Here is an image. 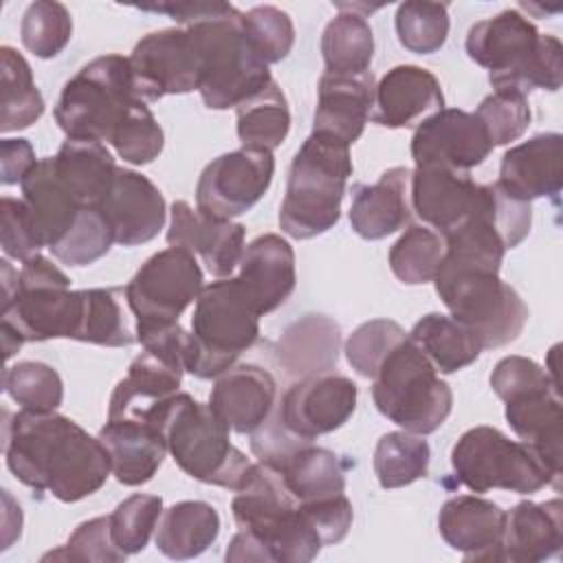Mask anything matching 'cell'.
<instances>
[{
    "mask_svg": "<svg viewBox=\"0 0 563 563\" xmlns=\"http://www.w3.org/2000/svg\"><path fill=\"white\" fill-rule=\"evenodd\" d=\"M407 332L391 319H372L361 323L345 341V358L363 378H374L385 356L402 341Z\"/></svg>",
    "mask_w": 563,
    "mask_h": 563,
    "instance_id": "obj_51",
    "label": "cell"
},
{
    "mask_svg": "<svg viewBox=\"0 0 563 563\" xmlns=\"http://www.w3.org/2000/svg\"><path fill=\"white\" fill-rule=\"evenodd\" d=\"M275 468V466H273ZM288 490L299 504L345 495V464L330 449L312 442L299 444L279 466Z\"/></svg>",
    "mask_w": 563,
    "mask_h": 563,
    "instance_id": "obj_35",
    "label": "cell"
},
{
    "mask_svg": "<svg viewBox=\"0 0 563 563\" xmlns=\"http://www.w3.org/2000/svg\"><path fill=\"white\" fill-rule=\"evenodd\" d=\"M275 174L273 152L240 147L213 158L198 178L196 209L231 220L246 213L268 191Z\"/></svg>",
    "mask_w": 563,
    "mask_h": 563,
    "instance_id": "obj_14",
    "label": "cell"
},
{
    "mask_svg": "<svg viewBox=\"0 0 563 563\" xmlns=\"http://www.w3.org/2000/svg\"><path fill=\"white\" fill-rule=\"evenodd\" d=\"M110 145L130 165H147L163 152L165 134L145 101H136L110 139Z\"/></svg>",
    "mask_w": 563,
    "mask_h": 563,
    "instance_id": "obj_50",
    "label": "cell"
},
{
    "mask_svg": "<svg viewBox=\"0 0 563 563\" xmlns=\"http://www.w3.org/2000/svg\"><path fill=\"white\" fill-rule=\"evenodd\" d=\"M242 29L264 64H275L288 57L295 44V26L286 11L260 4L242 13Z\"/></svg>",
    "mask_w": 563,
    "mask_h": 563,
    "instance_id": "obj_49",
    "label": "cell"
},
{
    "mask_svg": "<svg viewBox=\"0 0 563 563\" xmlns=\"http://www.w3.org/2000/svg\"><path fill=\"white\" fill-rule=\"evenodd\" d=\"M257 334L260 312L233 275L202 286L194 301L185 372L196 378H218L257 341Z\"/></svg>",
    "mask_w": 563,
    "mask_h": 563,
    "instance_id": "obj_7",
    "label": "cell"
},
{
    "mask_svg": "<svg viewBox=\"0 0 563 563\" xmlns=\"http://www.w3.org/2000/svg\"><path fill=\"white\" fill-rule=\"evenodd\" d=\"M442 260L444 240L424 224L409 227L389 249V268L407 286L433 282Z\"/></svg>",
    "mask_w": 563,
    "mask_h": 563,
    "instance_id": "obj_43",
    "label": "cell"
},
{
    "mask_svg": "<svg viewBox=\"0 0 563 563\" xmlns=\"http://www.w3.org/2000/svg\"><path fill=\"white\" fill-rule=\"evenodd\" d=\"M431 462V449L422 435L409 431H389L380 435L374 449V475L383 488H402L424 477Z\"/></svg>",
    "mask_w": 563,
    "mask_h": 563,
    "instance_id": "obj_42",
    "label": "cell"
},
{
    "mask_svg": "<svg viewBox=\"0 0 563 563\" xmlns=\"http://www.w3.org/2000/svg\"><path fill=\"white\" fill-rule=\"evenodd\" d=\"M4 460L18 482L75 504L112 475L108 449L57 411L20 409L4 422Z\"/></svg>",
    "mask_w": 563,
    "mask_h": 563,
    "instance_id": "obj_1",
    "label": "cell"
},
{
    "mask_svg": "<svg viewBox=\"0 0 563 563\" xmlns=\"http://www.w3.org/2000/svg\"><path fill=\"white\" fill-rule=\"evenodd\" d=\"M339 350V325L325 317L308 314L295 321L279 341V361L290 372L321 374L336 363Z\"/></svg>",
    "mask_w": 563,
    "mask_h": 563,
    "instance_id": "obj_39",
    "label": "cell"
},
{
    "mask_svg": "<svg viewBox=\"0 0 563 563\" xmlns=\"http://www.w3.org/2000/svg\"><path fill=\"white\" fill-rule=\"evenodd\" d=\"M97 438L108 449L114 479L123 486L147 484L167 455L161 429L141 418H108Z\"/></svg>",
    "mask_w": 563,
    "mask_h": 563,
    "instance_id": "obj_28",
    "label": "cell"
},
{
    "mask_svg": "<svg viewBox=\"0 0 563 563\" xmlns=\"http://www.w3.org/2000/svg\"><path fill=\"white\" fill-rule=\"evenodd\" d=\"M37 165L35 152L26 139L0 141V180L2 185H18Z\"/></svg>",
    "mask_w": 563,
    "mask_h": 563,
    "instance_id": "obj_57",
    "label": "cell"
},
{
    "mask_svg": "<svg viewBox=\"0 0 563 563\" xmlns=\"http://www.w3.org/2000/svg\"><path fill=\"white\" fill-rule=\"evenodd\" d=\"M466 55L488 70L497 92H556L563 81V46L554 35H541L517 9L475 22L464 42Z\"/></svg>",
    "mask_w": 563,
    "mask_h": 563,
    "instance_id": "obj_3",
    "label": "cell"
},
{
    "mask_svg": "<svg viewBox=\"0 0 563 563\" xmlns=\"http://www.w3.org/2000/svg\"><path fill=\"white\" fill-rule=\"evenodd\" d=\"M561 145L559 132H541L510 147L501 156L497 185L523 202L556 196L563 185Z\"/></svg>",
    "mask_w": 563,
    "mask_h": 563,
    "instance_id": "obj_25",
    "label": "cell"
},
{
    "mask_svg": "<svg viewBox=\"0 0 563 563\" xmlns=\"http://www.w3.org/2000/svg\"><path fill=\"white\" fill-rule=\"evenodd\" d=\"M53 167L64 187L84 205L95 207L110 189L117 163L99 141L66 139L53 156Z\"/></svg>",
    "mask_w": 563,
    "mask_h": 563,
    "instance_id": "obj_33",
    "label": "cell"
},
{
    "mask_svg": "<svg viewBox=\"0 0 563 563\" xmlns=\"http://www.w3.org/2000/svg\"><path fill=\"white\" fill-rule=\"evenodd\" d=\"M7 396L26 411H57L64 400V383L46 363L20 361L2 374Z\"/></svg>",
    "mask_w": 563,
    "mask_h": 563,
    "instance_id": "obj_44",
    "label": "cell"
},
{
    "mask_svg": "<svg viewBox=\"0 0 563 563\" xmlns=\"http://www.w3.org/2000/svg\"><path fill=\"white\" fill-rule=\"evenodd\" d=\"M442 106L444 95L438 77L427 68L400 64L376 84L369 119L383 128H418Z\"/></svg>",
    "mask_w": 563,
    "mask_h": 563,
    "instance_id": "obj_21",
    "label": "cell"
},
{
    "mask_svg": "<svg viewBox=\"0 0 563 563\" xmlns=\"http://www.w3.org/2000/svg\"><path fill=\"white\" fill-rule=\"evenodd\" d=\"M139 9L165 13L191 33L200 55L198 92L207 108H238L273 81L268 64L257 57L244 35L242 11L233 4L194 0Z\"/></svg>",
    "mask_w": 563,
    "mask_h": 563,
    "instance_id": "obj_2",
    "label": "cell"
},
{
    "mask_svg": "<svg viewBox=\"0 0 563 563\" xmlns=\"http://www.w3.org/2000/svg\"><path fill=\"white\" fill-rule=\"evenodd\" d=\"M563 501H519L506 510L499 559L510 563H539L561 554Z\"/></svg>",
    "mask_w": 563,
    "mask_h": 563,
    "instance_id": "obj_27",
    "label": "cell"
},
{
    "mask_svg": "<svg viewBox=\"0 0 563 563\" xmlns=\"http://www.w3.org/2000/svg\"><path fill=\"white\" fill-rule=\"evenodd\" d=\"M108 220L114 242L139 246L154 240L167 220V207L161 189L143 174L117 167L110 189L95 205Z\"/></svg>",
    "mask_w": 563,
    "mask_h": 563,
    "instance_id": "obj_18",
    "label": "cell"
},
{
    "mask_svg": "<svg viewBox=\"0 0 563 563\" xmlns=\"http://www.w3.org/2000/svg\"><path fill=\"white\" fill-rule=\"evenodd\" d=\"M128 59L134 90L145 103L167 95H185L200 86V55L191 33L183 26L147 33Z\"/></svg>",
    "mask_w": 563,
    "mask_h": 563,
    "instance_id": "obj_15",
    "label": "cell"
},
{
    "mask_svg": "<svg viewBox=\"0 0 563 563\" xmlns=\"http://www.w3.org/2000/svg\"><path fill=\"white\" fill-rule=\"evenodd\" d=\"M506 420L515 435L530 444L545 466L561 479V444H563V407L559 389H532L508 398Z\"/></svg>",
    "mask_w": 563,
    "mask_h": 563,
    "instance_id": "obj_30",
    "label": "cell"
},
{
    "mask_svg": "<svg viewBox=\"0 0 563 563\" xmlns=\"http://www.w3.org/2000/svg\"><path fill=\"white\" fill-rule=\"evenodd\" d=\"M167 244L185 249L202 260L207 271L218 277H231L244 253V227L200 213L185 200L172 202Z\"/></svg>",
    "mask_w": 563,
    "mask_h": 563,
    "instance_id": "obj_19",
    "label": "cell"
},
{
    "mask_svg": "<svg viewBox=\"0 0 563 563\" xmlns=\"http://www.w3.org/2000/svg\"><path fill=\"white\" fill-rule=\"evenodd\" d=\"M451 466L455 479L477 495L493 488L519 495L537 493L543 486L561 490V479L530 444L510 440L499 429L486 424L460 435L451 449Z\"/></svg>",
    "mask_w": 563,
    "mask_h": 563,
    "instance_id": "obj_12",
    "label": "cell"
},
{
    "mask_svg": "<svg viewBox=\"0 0 563 563\" xmlns=\"http://www.w3.org/2000/svg\"><path fill=\"white\" fill-rule=\"evenodd\" d=\"M277 385L268 369L255 363H240L216 378L209 396L211 409L235 433H253L273 413Z\"/></svg>",
    "mask_w": 563,
    "mask_h": 563,
    "instance_id": "obj_24",
    "label": "cell"
},
{
    "mask_svg": "<svg viewBox=\"0 0 563 563\" xmlns=\"http://www.w3.org/2000/svg\"><path fill=\"white\" fill-rule=\"evenodd\" d=\"M409 339L422 350L438 374H455L482 354L477 334L451 314L429 312L409 332Z\"/></svg>",
    "mask_w": 563,
    "mask_h": 563,
    "instance_id": "obj_36",
    "label": "cell"
},
{
    "mask_svg": "<svg viewBox=\"0 0 563 563\" xmlns=\"http://www.w3.org/2000/svg\"><path fill=\"white\" fill-rule=\"evenodd\" d=\"M185 369L143 350L117 383L108 402V418H143L180 387Z\"/></svg>",
    "mask_w": 563,
    "mask_h": 563,
    "instance_id": "obj_32",
    "label": "cell"
},
{
    "mask_svg": "<svg viewBox=\"0 0 563 563\" xmlns=\"http://www.w3.org/2000/svg\"><path fill=\"white\" fill-rule=\"evenodd\" d=\"M339 9H347L339 4ZM321 55L328 75H361L369 70L374 57V33L365 15L341 11L321 35Z\"/></svg>",
    "mask_w": 563,
    "mask_h": 563,
    "instance_id": "obj_37",
    "label": "cell"
},
{
    "mask_svg": "<svg viewBox=\"0 0 563 563\" xmlns=\"http://www.w3.org/2000/svg\"><path fill=\"white\" fill-rule=\"evenodd\" d=\"M411 169L391 167L372 185H354L350 224L363 240H383L411 220Z\"/></svg>",
    "mask_w": 563,
    "mask_h": 563,
    "instance_id": "obj_29",
    "label": "cell"
},
{
    "mask_svg": "<svg viewBox=\"0 0 563 563\" xmlns=\"http://www.w3.org/2000/svg\"><path fill=\"white\" fill-rule=\"evenodd\" d=\"M220 534L218 510L198 499H187L163 510L156 526V548L174 561L200 556Z\"/></svg>",
    "mask_w": 563,
    "mask_h": 563,
    "instance_id": "obj_34",
    "label": "cell"
},
{
    "mask_svg": "<svg viewBox=\"0 0 563 563\" xmlns=\"http://www.w3.org/2000/svg\"><path fill=\"white\" fill-rule=\"evenodd\" d=\"M299 508L306 515V519L312 523L317 534L321 537L323 545H334L343 541L352 528L354 510L345 495L330 497L323 501H312V504H299Z\"/></svg>",
    "mask_w": 563,
    "mask_h": 563,
    "instance_id": "obj_56",
    "label": "cell"
},
{
    "mask_svg": "<svg viewBox=\"0 0 563 563\" xmlns=\"http://www.w3.org/2000/svg\"><path fill=\"white\" fill-rule=\"evenodd\" d=\"M396 35L409 53H438L449 37V4L427 0H409L398 4Z\"/></svg>",
    "mask_w": 563,
    "mask_h": 563,
    "instance_id": "obj_45",
    "label": "cell"
},
{
    "mask_svg": "<svg viewBox=\"0 0 563 563\" xmlns=\"http://www.w3.org/2000/svg\"><path fill=\"white\" fill-rule=\"evenodd\" d=\"M141 420L161 429L167 453L191 479L235 490L251 468L249 457L233 446L229 424L211 405H202L185 391L165 398Z\"/></svg>",
    "mask_w": 563,
    "mask_h": 563,
    "instance_id": "obj_4",
    "label": "cell"
},
{
    "mask_svg": "<svg viewBox=\"0 0 563 563\" xmlns=\"http://www.w3.org/2000/svg\"><path fill=\"white\" fill-rule=\"evenodd\" d=\"M433 284L451 317L471 328L484 350L512 343L528 323V306L497 271L442 260Z\"/></svg>",
    "mask_w": 563,
    "mask_h": 563,
    "instance_id": "obj_8",
    "label": "cell"
},
{
    "mask_svg": "<svg viewBox=\"0 0 563 563\" xmlns=\"http://www.w3.org/2000/svg\"><path fill=\"white\" fill-rule=\"evenodd\" d=\"M2 325L24 343L75 339L81 321V290L70 288L68 275L44 255L22 262L15 288L0 297Z\"/></svg>",
    "mask_w": 563,
    "mask_h": 563,
    "instance_id": "obj_11",
    "label": "cell"
},
{
    "mask_svg": "<svg viewBox=\"0 0 563 563\" xmlns=\"http://www.w3.org/2000/svg\"><path fill=\"white\" fill-rule=\"evenodd\" d=\"M22 200L29 209L33 229L42 246L53 249L77 222L84 205L64 187L53 167V156L37 161V165L20 183Z\"/></svg>",
    "mask_w": 563,
    "mask_h": 563,
    "instance_id": "obj_31",
    "label": "cell"
},
{
    "mask_svg": "<svg viewBox=\"0 0 563 563\" xmlns=\"http://www.w3.org/2000/svg\"><path fill=\"white\" fill-rule=\"evenodd\" d=\"M128 554H123L114 539H112V530H110V515H101V517H92L84 523H79L73 534L68 537V541L57 548L51 550L42 556V561H95V563H119L123 561Z\"/></svg>",
    "mask_w": 563,
    "mask_h": 563,
    "instance_id": "obj_53",
    "label": "cell"
},
{
    "mask_svg": "<svg viewBox=\"0 0 563 563\" xmlns=\"http://www.w3.org/2000/svg\"><path fill=\"white\" fill-rule=\"evenodd\" d=\"M163 515L158 495H130L110 512V530L117 548L123 554L143 552Z\"/></svg>",
    "mask_w": 563,
    "mask_h": 563,
    "instance_id": "obj_47",
    "label": "cell"
},
{
    "mask_svg": "<svg viewBox=\"0 0 563 563\" xmlns=\"http://www.w3.org/2000/svg\"><path fill=\"white\" fill-rule=\"evenodd\" d=\"M376 409L402 431L429 435L438 431L451 409L453 391L431 361L409 339H402L372 378Z\"/></svg>",
    "mask_w": 563,
    "mask_h": 563,
    "instance_id": "obj_9",
    "label": "cell"
},
{
    "mask_svg": "<svg viewBox=\"0 0 563 563\" xmlns=\"http://www.w3.org/2000/svg\"><path fill=\"white\" fill-rule=\"evenodd\" d=\"M358 387L341 374L321 372L295 383L277 405L279 422L301 440L341 429L354 413Z\"/></svg>",
    "mask_w": 563,
    "mask_h": 563,
    "instance_id": "obj_16",
    "label": "cell"
},
{
    "mask_svg": "<svg viewBox=\"0 0 563 563\" xmlns=\"http://www.w3.org/2000/svg\"><path fill=\"white\" fill-rule=\"evenodd\" d=\"M233 521L251 532L268 552L271 563H308L323 543L271 464H251L231 501Z\"/></svg>",
    "mask_w": 563,
    "mask_h": 563,
    "instance_id": "obj_6",
    "label": "cell"
},
{
    "mask_svg": "<svg viewBox=\"0 0 563 563\" xmlns=\"http://www.w3.org/2000/svg\"><path fill=\"white\" fill-rule=\"evenodd\" d=\"M482 185L466 172L442 165H416L409 180L411 211L440 235L457 227L477 205Z\"/></svg>",
    "mask_w": 563,
    "mask_h": 563,
    "instance_id": "obj_20",
    "label": "cell"
},
{
    "mask_svg": "<svg viewBox=\"0 0 563 563\" xmlns=\"http://www.w3.org/2000/svg\"><path fill=\"white\" fill-rule=\"evenodd\" d=\"M506 510L495 501L475 495H457L442 504L438 532L444 543L462 552L464 561H501L499 545Z\"/></svg>",
    "mask_w": 563,
    "mask_h": 563,
    "instance_id": "obj_23",
    "label": "cell"
},
{
    "mask_svg": "<svg viewBox=\"0 0 563 563\" xmlns=\"http://www.w3.org/2000/svg\"><path fill=\"white\" fill-rule=\"evenodd\" d=\"M0 240L2 251L7 257L26 262L29 257L37 255L42 242L33 229L29 209L22 198L2 196L0 200Z\"/></svg>",
    "mask_w": 563,
    "mask_h": 563,
    "instance_id": "obj_54",
    "label": "cell"
},
{
    "mask_svg": "<svg viewBox=\"0 0 563 563\" xmlns=\"http://www.w3.org/2000/svg\"><path fill=\"white\" fill-rule=\"evenodd\" d=\"M246 297L257 308L260 317L277 310L295 290V251L277 233L257 235L244 246L238 264V275H233Z\"/></svg>",
    "mask_w": 563,
    "mask_h": 563,
    "instance_id": "obj_22",
    "label": "cell"
},
{
    "mask_svg": "<svg viewBox=\"0 0 563 563\" xmlns=\"http://www.w3.org/2000/svg\"><path fill=\"white\" fill-rule=\"evenodd\" d=\"M114 242V233L97 207H84L66 238L51 253L66 266H88L103 257Z\"/></svg>",
    "mask_w": 563,
    "mask_h": 563,
    "instance_id": "obj_48",
    "label": "cell"
},
{
    "mask_svg": "<svg viewBox=\"0 0 563 563\" xmlns=\"http://www.w3.org/2000/svg\"><path fill=\"white\" fill-rule=\"evenodd\" d=\"M350 176V145L312 132L290 163L286 196L279 207L282 231L295 240H310L330 231L341 218Z\"/></svg>",
    "mask_w": 563,
    "mask_h": 563,
    "instance_id": "obj_5",
    "label": "cell"
},
{
    "mask_svg": "<svg viewBox=\"0 0 563 563\" xmlns=\"http://www.w3.org/2000/svg\"><path fill=\"white\" fill-rule=\"evenodd\" d=\"M202 268L194 253L169 246L141 264L123 288L136 325L176 323L202 290Z\"/></svg>",
    "mask_w": 563,
    "mask_h": 563,
    "instance_id": "obj_13",
    "label": "cell"
},
{
    "mask_svg": "<svg viewBox=\"0 0 563 563\" xmlns=\"http://www.w3.org/2000/svg\"><path fill=\"white\" fill-rule=\"evenodd\" d=\"M0 130L15 132L44 114V97L33 81L29 62L11 46L0 48Z\"/></svg>",
    "mask_w": 563,
    "mask_h": 563,
    "instance_id": "obj_38",
    "label": "cell"
},
{
    "mask_svg": "<svg viewBox=\"0 0 563 563\" xmlns=\"http://www.w3.org/2000/svg\"><path fill=\"white\" fill-rule=\"evenodd\" d=\"M490 387L497 394V398L506 402L508 398L519 396L523 391L545 389V387L559 389V383L545 372V367H541L532 358L512 354L497 361L490 374Z\"/></svg>",
    "mask_w": 563,
    "mask_h": 563,
    "instance_id": "obj_55",
    "label": "cell"
},
{
    "mask_svg": "<svg viewBox=\"0 0 563 563\" xmlns=\"http://www.w3.org/2000/svg\"><path fill=\"white\" fill-rule=\"evenodd\" d=\"M473 114L482 121L493 147L508 145L521 139L532 119L528 97L517 92H497V90L486 99H482V103Z\"/></svg>",
    "mask_w": 563,
    "mask_h": 563,
    "instance_id": "obj_52",
    "label": "cell"
},
{
    "mask_svg": "<svg viewBox=\"0 0 563 563\" xmlns=\"http://www.w3.org/2000/svg\"><path fill=\"white\" fill-rule=\"evenodd\" d=\"M235 112V132L242 147L273 152L286 141L290 130V110L282 88L275 81L240 103Z\"/></svg>",
    "mask_w": 563,
    "mask_h": 563,
    "instance_id": "obj_40",
    "label": "cell"
},
{
    "mask_svg": "<svg viewBox=\"0 0 563 563\" xmlns=\"http://www.w3.org/2000/svg\"><path fill=\"white\" fill-rule=\"evenodd\" d=\"M493 152L482 121L466 110L442 108L413 132L411 158L416 165H442L471 174Z\"/></svg>",
    "mask_w": 563,
    "mask_h": 563,
    "instance_id": "obj_17",
    "label": "cell"
},
{
    "mask_svg": "<svg viewBox=\"0 0 563 563\" xmlns=\"http://www.w3.org/2000/svg\"><path fill=\"white\" fill-rule=\"evenodd\" d=\"M136 101L130 59L110 53L95 57L64 84L53 117L68 139L110 143Z\"/></svg>",
    "mask_w": 563,
    "mask_h": 563,
    "instance_id": "obj_10",
    "label": "cell"
},
{
    "mask_svg": "<svg viewBox=\"0 0 563 563\" xmlns=\"http://www.w3.org/2000/svg\"><path fill=\"white\" fill-rule=\"evenodd\" d=\"M20 37L24 48L35 57H57L73 37V18L62 2L35 0L22 15Z\"/></svg>",
    "mask_w": 563,
    "mask_h": 563,
    "instance_id": "obj_46",
    "label": "cell"
},
{
    "mask_svg": "<svg viewBox=\"0 0 563 563\" xmlns=\"http://www.w3.org/2000/svg\"><path fill=\"white\" fill-rule=\"evenodd\" d=\"M374 75H323L317 90L312 132L334 136L347 145L356 143L372 117Z\"/></svg>",
    "mask_w": 563,
    "mask_h": 563,
    "instance_id": "obj_26",
    "label": "cell"
},
{
    "mask_svg": "<svg viewBox=\"0 0 563 563\" xmlns=\"http://www.w3.org/2000/svg\"><path fill=\"white\" fill-rule=\"evenodd\" d=\"M119 288H84L81 321L75 341L106 347H128L136 343V330L128 317V301L119 297Z\"/></svg>",
    "mask_w": 563,
    "mask_h": 563,
    "instance_id": "obj_41",
    "label": "cell"
}]
</instances>
